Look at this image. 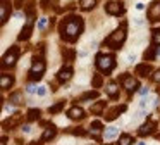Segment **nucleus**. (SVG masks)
I'll use <instances>...</instances> for the list:
<instances>
[{
  "instance_id": "nucleus-39",
  "label": "nucleus",
  "mask_w": 160,
  "mask_h": 145,
  "mask_svg": "<svg viewBox=\"0 0 160 145\" xmlns=\"http://www.w3.org/2000/svg\"><path fill=\"white\" fill-rule=\"evenodd\" d=\"M26 92H28V93H35V92H38V90H36L35 85H28V86H26Z\"/></svg>"
},
{
  "instance_id": "nucleus-24",
  "label": "nucleus",
  "mask_w": 160,
  "mask_h": 145,
  "mask_svg": "<svg viewBox=\"0 0 160 145\" xmlns=\"http://www.w3.org/2000/svg\"><path fill=\"white\" fill-rule=\"evenodd\" d=\"M79 5L83 10H91L97 5V0H79Z\"/></svg>"
},
{
  "instance_id": "nucleus-12",
  "label": "nucleus",
  "mask_w": 160,
  "mask_h": 145,
  "mask_svg": "<svg viewBox=\"0 0 160 145\" xmlns=\"http://www.w3.org/2000/svg\"><path fill=\"white\" fill-rule=\"evenodd\" d=\"M126 110V105L122 104V105H115V107H112L110 110H108L107 114H105V121H114V119H117L119 117V114H122Z\"/></svg>"
},
{
  "instance_id": "nucleus-6",
  "label": "nucleus",
  "mask_w": 160,
  "mask_h": 145,
  "mask_svg": "<svg viewBox=\"0 0 160 145\" xmlns=\"http://www.w3.org/2000/svg\"><path fill=\"white\" fill-rule=\"evenodd\" d=\"M33 23H35V16H29V17H28V23H26V26L22 28L21 33L18 35V40H19V41L29 40V36H31V33H33Z\"/></svg>"
},
{
  "instance_id": "nucleus-26",
  "label": "nucleus",
  "mask_w": 160,
  "mask_h": 145,
  "mask_svg": "<svg viewBox=\"0 0 160 145\" xmlns=\"http://www.w3.org/2000/svg\"><path fill=\"white\" fill-rule=\"evenodd\" d=\"M131 143H134V138H132L131 135H121L117 145H131Z\"/></svg>"
},
{
  "instance_id": "nucleus-15",
  "label": "nucleus",
  "mask_w": 160,
  "mask_h": 145,
  "mask_svg": "<svg viewBox=\"0 0 160 145\" xmlns=\"http://www.w3.org/2000/svg\"><path fill=\"white\" fill-rule=\"evenodd\" d=\"M14 85V76L11 74H0V88L2 90H9Z\"/></svg>"
},
{
  "instance_id": "nucleus-33",
  "label": "nucleus",
  "mask_w": 160,
  "mask_h": 145,
  "mask_svg": "<svg viewBox=\"0 0 160 145\" xmlns=\"http://www.w3.org/2000/svg\"><path fill=\"white\" fill-rule=\"evenodd\" d=\"M152 43H153V45H160V30H153Z\"/></svg>"
},
{
  "instance_id": "nucleus-17",
  "label": "nucleus",
  "mask_w": 160,
  "mask_h": 145,
  "mask_svg": "<svg viewBox=\"0 0 160 145\" xmlns=\"http://www.w3.org/2000/svg\"><path fill=\"white\" fill-rule=\"evenodd\" d=\"M57 135V128L53 126V124H50L48 128H47L45 131H43V137H42V140L43 142H48V140H52L53 137Z\"/></svg>"
},
{
  "instance_id": "nucleus-22",
  "label": "nucleus",
  "mask_w": 160,
  "mask_h": 145,
  "mask_svg": "<svg viewBox=\"0 0 160 145\" xmlns=\"http://www.w3.org/2000/svg\"><path fill=\"white\" fill-rule=\"evenodd\" d=\"M157 54H158V48H157V47H148V48H146V52L143 54V57H145V61H153Z\"/></svg>"
},
{
  "instance_id": "nucleus-40",
  "label": "nucleus",
  "mask_w": 160,
  "mask_h": 145,
  "mask_svg": "<svg viewBox=\"0 0 160 145\" xmlns=\"http://www.w3.org/2000/svg\"><path fill=\"white\" fill-rule=\"evenodd\" d=\"M139 93H141V95H148V88H143V90H139Z\"/></svg>"
},
{
  "instance_id": "nucleus-31",
  "label": "nucleus",
  "mask_w": 160,
  "mask_h": 145,
  "mask_svg": "<svg viewBox=\"0 0 160 145\" xmlns=\"http://www.w3.org/2000/svg\"><path fill=\"white\" fill-rule=\"evenodd\" d=\"M74 57H76V52H74L72 48H69V50H66V52H64V61L72 62V61H74Z\"/></svg>"
},
{
  "instance_id": "nucleus-1",
  "label": "nucleus",
  "mask_w": 160,
  "mask_h": 145,
  "mask_svg": "<svg viewBox=\"0 0 160 145\" xmlns=\"http://www.w3.org/2000/svg\"><path fill=\"white\" fill-rule=\"evenodd\" d=\"M83 30H84V21H83V17L76 16V14H71V16L64 17V19L60 21V24H59L60 38L66 40V41H69V43L76 41L78 38L81 36Z\"/></svg>"
},
{
  "instance_id": "nucleus-3",
  "label": "nucleus",
  "mask_w": 160,
  "mask_h": 145,
  "mask_svg": "<svg viewBox=\"0 0 160 145\" xmlns=\"http://www.w3.org/2000/svg\"><path fill=\"white\" fill-rule=\"evenodd\" d=\"M95 64H97V67L100 69L102 72H105V74H110L112 69L115 67V57L112 54H98L97 55V61H95Z\"/></svg>"
},
{
  "instance_id": "nucleus-25",
  "label": "nucleus",
  "mask_w": 160,
  "mask_h": 145,
  "mask_svg": "<svg viewBox=\"0 0 160 145\" xmlns=\"http://www.w3.org/2000/svg\"><path fill=\"white\" fill-rule=\"evenodd\" d=\"M97 97H98V92H97V90H93V92H86V93H83V95L79 97V102H86V100L97 99Z\"/></svg>"
},
{
  "instance_id": "nucleus-41",
  "label": "nucleus",
  "mask_w": 160,
  "mask_h": 145,
  "mask_svg": "<svg viewBox=\"0 0 160 145\" xmlns=\"http://www.w3.org/2000/svg\"><path fill=\"white\" fill-rule=\"evenodd\" d=\"M22 131H24V133H29V131H31V128H29V126H22Z\"/></svg>"
},
{
  "instance_id": "nucleus-34",
  "label": "nucleus",
  "mask_w": 160,
  "mask_h": 145,
  "mask_svg": "<svg viewBox=\"0 0 160 145\" xmlns=\"http://www.w3.org/2000/svg\"><path fill=\"white\" fill-rule=\"evenodd\" d=\"M36 52H38V57H43V54H45V45H43V43H38Z\"/></svg>"
},
{
  "instance_id": "nucleus-37",
  "label": "nucleus",
  "mask_w": 160,
  "mask_h": 145,
  "mask_svg": "<svg viewBox=\"0 0 160 145\" xmlns=\"http://www.w3.org/2000/svg\"><path fill=\"white\" fill-rule=\"evenodd\" d=\"M42 78H43V76H40V74H31V72H29V81H40Z\"/></svg>"
},
{
  "instance_id": "nucleus-27",
  "label": "nucleus",
  "mask_w": 160,
  "mask_h": 145,
  "mask_svg": "<svg viewBox=\"0 0 160 145\" xmlns=\"http://www.w3.org/2000/svg\"><path fill=\"white\" fill-rule=\"evenodd\" d=\"M64 105H66V102H64V100H60V102H57V104H55V105L50 107L48 112H50V114H57V112H60V110L64 109Z\"/></svg>"
},
{
  "instance_id": "nucleus-9",
  "label": "nucleus",
  "mask_w": 160,
  "mask_h": 145,
  "mask_svg": "<svg viewBox=\"0 0 160 145\" xmlns=\"http://www.w3.org/2000/svg\"><path fill=\"white\" fill-rule=\"evenodd\" d=\"M45 61H43L42 57H36L35 55V59H33V66H31V74H40V76H43V72H45Z\"/></svg>"
},
{
  "instance_id": "nucleus-35",
  "label": "nucleus",
  "mask_w": 160,
  "mask_h": 145,
  "mask_svg": "<svg viewBox=\"0 0 160 145\" xmlns=\"http://www.w3.org/2000/svg\"><path fill=\"white\" fill-rule=\"evenodd\" d=\"M45 28H47V19L42 17V19L38 21V30H45Z\"/></svg>"
},
{
  "instance_id": "nucleus-43",
  "label": "nucleus",
  "mask_w": 160,
  "mask_h": 145,
  "mask_svg": "<svg viewBox=\"0 0 160 145\" xmlns=\"http://www.w3.org/2000/svg\"><path fill=\"white\" fill-rule=\"evenodd\" d=\"M42 142H43V140H40V142H33L31 145H42Z\"/></svg>"
},
{
  "instance_id": "nucleus-8",
  "label": "nucleus",
  "mask_w": 160,
  "mask_h": 145,
  "mask_svg": "<svg viewBox=\"0 0 160 145\" xmlns=\"http://www.w3.org/2000/svg\"><path fill=\"white\" fill-rule=\"evenodd\" d=\"M146 17H148L150 23L160 21V2H153L152 5H150L148 12H146Z\"/></svg>"
},
{
  "instance_id": "nucleus-44",
  "label": "nucleus",
  "mask_w": 160,
  "mask_h": 145,
  "mask_svg": "<svg viewBox=\"0 0 160 145\" xmlns=\"http://www.w3.org/2000/svg\"><path fill=\"white\" fill-rule=\"evenodd\" d=\"M157 140H160V135H157Z\"/></svg>"
},
{
  "instance_id": "nucleus-28",
  "label": "nucleus",
  "mask_w": 160,
  "mask_h": 145,
  "mask_svg": "<svg viewBox=\"0 0 160 145\" xmlns=\"http://www.w3.org/2000/svg\"><path fill=\"white\" fill-rule=\"evenodd\" d=\"M91 85H93V88H100V86L103 85V78H102V74H93Z\"/></svg>"
},
{
  "instance_id": "nucleus-2",
  "label": "nucleus",
  "mask_w": 160,
  "mask_h": 145,
  "mask_svg": "<svg viewBox=\"0 0 160 145\" xmlns=\"http://www.w3.org/2000/svg\"><path fill=\"white\" fill-rule=\"evenodd\" d=\"M126 26H128V23H122L121 28H117V30L114 31V33H110L107 38L103 40V45L108 48H112V50H119V48L124 45L126 41Z\"/></svg>"
},
{
  "instance_id": "nucleus-20",
  "label": "nucleus",
  "mask_w": 160,
  "mask_h": 145,
  "mask_svg": "<svg viewBox=\"0 0 160 145\" xmlns=\"http://www.w3.org/2000/svg\"><path fill=\"white\" fill-rule=\"evenodd\" d=\"M9 102H11L12 105H21V104H22V93H21V92L11 93V97H9Z\"/></svg>"
},
{
  "instance_id": "nucleus-16",
  "label": "nucleus",
  "mask_w": 160,
  "mask_h": 145,
  "mask_svg": "<svg viewBox=\"0 0 160 145\" xmlns=\"http://www.w3.org/2000/svg\"><path fill=\"white\" fill-rule=\"evenodd\" d=\"M21 121H22L21 114H14V116H12L9 121H4V130H7V128H9V130H12V128H16L19 123H21Z\"/></svg>"
},
{
  "instance_id": "nucleus-29",
  "label": "nucleus",
  "mask_w": 160,
  "mask_h": 145,
  "mask_svg": "<svg viewBox=\"0 0 160 145\" xmlns=\"http://www.w3.org/2000/svg\"><path fill=\"white\" fill-rule=\"evenodd\" d=\"M105 109V102H97L95 105H91V112L93 114H102Z\"/></svg>"
},
{
  "instance_id": "nucleus-42",
  "label": "nucleus",
  "mask_w": 160,
  "mask_h": 145,
  "mask_svg": "<svg viewBox=\"0 0 160 145\" xmlns=\"http://www.w3.org/2000/svg\"><path fill=\"white\" fill-rule=\"evenodd\" d=\"M5 143H7V138L4 137V138H2V143H0V145H5Z\"/></svg>"
},
{
  "instance_id": "nucleus-21",
  "label": "nucleus",
  "mask_w": 160,
  "mask_h": 145,
  "mask_svg": "<svg viewBox=\"0 0 160 145\" xmlns=\"http://www.w3.org/2000/svg\"><path fill=\"white\" fill-rule=\"evenodd\" d=\"M103 137H105V140H114L115 137H119V128H107L105 130V133H103Z\"/></svg>"
},
{
  "instance_id": "nucleus-13",
  "label": "nucleus",
  "mask_w": 160,
  "mask_h": 145,
  "mask_svg": "<svg viewBox=\"0 0 160 145\" xmlns=\"http://www.w3.org/2000/svg\"><path fill=\"white\" fill-rule=\"evenodd\" d=\"M71 78H72V67H71V66H66V67H62L57 72V79H59L60 83H67Z\"/></svg>"
},
{
  "instance_id": "nucleus-7",
  "label": "nucleus",
  "mask_w": 160,
  "mask_h": 145,
  "mask_svg": "<svg viewBox=\"0 0 160 145\" xmlns=\"http://www.w3.org/2000/svg\"><path fill=\"white\" fill-rule=\"evenodd\" d=\"M105 10H107V14H110V16H122V14L126 12V7L122 5L121 2H108L107 5H105Z\"/></svg>"
},
{
  "instance_id": "nucleus-30",
  "label": "nucleus",
  "mask_w": 160,
  "mask_h": 145,
  "mask_svg": "<svg viewBox=\"0 0 160 145\" xmlns=\"http://www.w3.org/2000/svg\"><path fill=\"white\" fill-rule=\"evenodd\" d=\"M40 109H29L28 110V121H36L40 117Z\"/></svg>"
},
{
  "instance_id": "nucleus-4",
  "label": "nucleus",
  "mask_w": 160,
  "mask_h": 145,
  "mask_svg": "<svg viewBox=\"0 0 160 145\" xmlns=\"http://www.w3.org/2000/svg\"><path fill=\"white\" fill-rule=\"evenodd\" d=\"M19 54H21V50H19V47H11L9 48V52L4 55V59H2V67H14L16 62H18L19 59Z\"/></svg>"
},
{
  "instance_id": "nucleus-36",
  "label": "nucleus",
  "mask_w": 160,
  "mask_h": 145,
  "mask_svg": "<svg viewBox=\"0 0 160 145\" xmlns=\"http://www.w3.org/2000/svg\"><path fill=\"white\" fill-rule=\"evenodd\" d=\"M36 93H38L40 97H45L47 95V86H38V92Z\"/></svg>"
},
{
  "instance_id": "nucleus-10",
  "label": "nucleus",
  "mask_w": 160,
  "mask_h": 145,
  "mask_svg": "<svg viewBox=\"0 0 160 145\" xmlns=\"http://www.w3.org/2000/svg\"><path fill=\"white\" fill-rule=\"evenodd\" d=\"M155 130H157V123H155V121H146L145 124L139 126L138 135H139V137H148V135H152Z\"/></svg>"
},
{
  "instance_id": "nucleus-5",
  "label": "nucleus",
  "mask_w": 160,
  "mask_h": 145,
  "mask_svg": "<svg viewBox=\"0 0 160 145\" xmlns=\"http://www.w3.org/2000/svg\"><path fill=\"white\" fill-rule=\"evenodd\" d=\"M121 83H122V86H124V88L128 90L129 93H131V92H136V90L139 88L138 79L132 78V76H129V74H122V76H121Z\"/></svg>"
},
{
  "instance_id": "nucleus-23",
  "label": "nucleus",
  "mask_w": 160,
  "mask_h": 145,
  "mask_svg": "<svg viewBox=\"0 0 160 145\" xmlns=\"http://www.w3.org/2000/svg\"><path fill=\"white\" fill-rule=\"evenodd\" d=\"M107 93L110 99H119V86L115 85V83H110V85L107 86Z\"/></svg>"
},
{
  "instance_id": "nucleus-38",
  "label": "nucleus",
  "mask_w": 160,
  "mask_h": 145,
  "mask_svg": "<svg viewBox=\"0 0 160 145\" xmlns=\"http://www.w3.org/2000/svg\"><path fill=\"white\" fill-rule=\"evenodd\" d=\"M152 79H153L155 83H160V69H158V71H155V74L152 76Z\"/></svg>"
},
{
  "instance_id": "nucleus-32",
  "label": "nucleus",
  "mask_w": 160,
  "mask_h": 145,
  "mask_svg": "<svg viewBox=\"0 0 160 145\" xmlns=\"http://www.w3.org/2000/svg\"><path fill=\"white\" fill-rule=\"evenodd\" d=\"M69 133L76 135V137H86L88 131L84 130V128H74V130H69Z\"/></svg>"
},
{
  "instance_id": "nucleus-11",
  "label": "nucleus",
  "mask_w": 160,
  "mask_h": 145,
  "mask_svg": "<svg viewBox=\"0 0 160 145\" xmlns=\"http://www.w3.org/2000/svg\"><path fill=\"white\" fill-rule=\"evenodd\" d=\"M9 14H11V0H2L0 3V23L2 24L7 23Z\"/></svg>"
},
{
  "instance_id": "nucleus-18",
  "label": "nucleus",
  "mask_w": 160,
  "mask_h": 145,
  "mask_svg": "<svg viewBox=\"0 0 160 145\" xmlns=\"http://www.w3.org/2000/svg\"><path fill=\"white\" fill-rule=\"evenodd\" d=\"M150 72H152V66L150 64H139V66H136V74H139V76H143V78H145V76H148Z\"/></svg>"
},
{
  "instance_id": "nucleus-14",
  "label": "nucleus",
  "mask_w": 160,
  "mask_h": 145,
  "mask_svg": "<svg viewBox=\"0 0 160 145\" xmlns=\"http://www.w3.org/2000/svg\"><path fill=\"white\" fill-rule=\"evenodd\" d=\"M67 116H69L71 119H76V121H79V119H83V117H84V110L81 109V107L74 105V107H71V109L67 110Z\"/></svg>"
},
{
  "instance_id": "nucleus-19",
  "label": "nucleus",
  "mask_w": 160,
  "mask_h": 145,
  "mask_svg": "<svg viewBox=\"0 0 160 145\" xmlns=\"http://www.w3.org/2000/svg\"><path fill=\"white\" fill-rule=\"evenodd\" d=\"M102 130H103V123H102V121H93V123H91V135H93L97 140H98V133H100Z\"/></svg>"
}]
</instances>
